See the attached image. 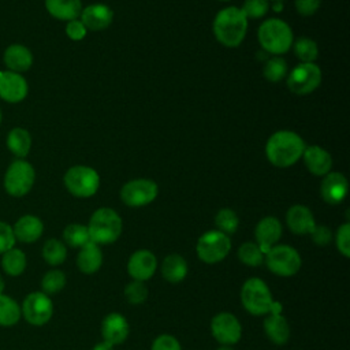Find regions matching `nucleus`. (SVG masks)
<instances>
[{"mask_svg":"<svg viewBox=\"0 0 350 350\" xmlns=\"http://www.w3.org/2000/svg\"><path fill=\"white\" fill-rule=\"evenodd\" d=\"M305 150L304 139L294 131L280 130L273 133L265 145V154L275 167H290L297 163Z\"/></svg>","mask_w":350,"mask_h":350,"instance_id":"obj_1","label":"nucleus"},{"mask_svg":"<svg viewBox=\"0 0 350 350\" xmlns=\"http://www.w3.org/2000/svg\"><path fill=\"white\" fill-rule=\"evenodd\" d=\"M247 30V18L238 7L220 10L213 21V33L216 40L224 46H238Z\"/></svg>","mask_w":350,"mask_h":350,"instance_id":"obj_2","label":"nucleus"},{"mask_svg":"<svg viewBox=\"0 0 350 350\" xmlns=\"http://www.w3.org/2000/svg\"><path fill=\"white\" fill-rule=\"evenodd\" d=\"M257 37L261 48L272 55L286 53L294 42L290 26L278 18L264 21L258 27Z\"/></svg>","mask_w":350,"mask_h":350,"instance_id":"obj_3","label":"nucleus"},{"mask_svg":"<svg viewBox=\"0 0 350 350\" xmlns=\"http://www.w3.org/2000/svg\"><path fill=\"white\" fill-rule=\"evenodd\" d=\"M122 228L123 223L120 216L111 208L94 211L88 226L90 241L97 245L113 243L120 237Z\"/></svg>","mask_w":350,"mask_h":350,"instance_id":"obj_4","label":"nucleus"},{"mask_svg":"<svg viewBox=\"0 0 350 350\" xmlns=\"http://www.w3.org/2000/svg\"><path fill=\"white\" fill-rule=\"evenodd\" d=\"M241 301L243 308L254 316L269 313L275 305L269 287L260 278H250L243 283L241 288Z\"/></svg>","mask_w":350,"mask_h":350,"instance_id":"obj_5","label":"nucleus"},{"mask_svg":"<svg viewBox=\"0 0 350 350\" xmlns=\"http://www.w3.org/2000/svg\"><path fill=\"white\" fill-rule=\"evenodd\" d=\"M64 186L75 197H92L98 190L100 176L92 167L74 165L64 174Z\"/></svg>","mask_w":350,"mask_h":350,"instance_id":"obj_6","label":"nucleus"},{"mask_svg":"<svg viewBox=\"0 0 350 350\" xmlns=\"http://www.w3.org/2000/svg\"><path fill=\"white\" fill-rule=\"evenodd\" d=\"M197 256L206 264H216L227 257L231 250L230 237L219 230L204 232L197 241Z\"/></svg>","mask_w":350,"mask_h":350,"instance_id":"obj_7","label":"nucleus"},{"mask_svg":"<svg viewBox=\"0 0 350 350\" xmlns=\"http://www.w3.org/2000/svg\"><path fill=\"white\" fill-rule=\"evenodd\" d=\"M36 179L34 168L26 160H14L4 175V189L12 197H22L27 194Z\"/></svg>","mask_w":350,"mask_h":350,"instance_id":"obj_8","label":"nucleus"},{"mask_svg":"<svg viewBox=\"0 0 350 350\" xmlns=\"http://www.w3.org/2000/svg\"><path fill=\"white\" fill-rule=\"evenodd\" d=\"M301 256L297 249L288 245L272 246L265 253V264L271 272L278 276L288 278L295 275L301 268Z\"/></svg>","mask_w":350,"mask_h":350,"instance_id":"obj_9","label":"nucleus"},{"mask_svg":"<svg viewBox=\"0 0 350 350\" xmlns=\"http://www.w3.org/2000/svg\"><path fill=\"white\" fill-rule=\"evenodd\" d=\"M320 82L321 70L314 63H299L290 71L287 77L288 89L299 96L312 93L319 88Z\"/></svg>","mask_w":350,"mask_h":350,"instance_id":"obj_10","label":"nucleus"},{"mask_svg":"<svg viewBox=\"0 0 350 350\" xmlns=\"http://www.w3.org/2000/svg\"><path fill=\"white\" fill-rule=\"evenodd\" d=\"M21 313L31 325H44L53 314V304L45 293L34 291L23 299Z\"/></svg>","mask_w":350,"mask_h":350,"instance_id":"obj_11","label":"nucleus"},{"mask_svg":"<svg viewBox=\"0 0 350 350\" xmlns=\"http://www.w3.org/2000/svg\"><path fill=\"white\" fill-rule=\"evenodd\" d=\"M157 185L150 179H133L123 185L120 198L127 206H144L157 197Z\"/></svg>","mask_w":350,"mask_h":350,"instance_id":"obj_12","label":"nucleus"},{"mask_svg":"<svg viewBox=\"0 0 350 350\" xmlns=\"http://www.w3.org/2000/svg\"><path fill=\"white\" fill-rule=\"evenodd\" d=\"M211 331L213 338L224 346L235 345L242 335V327L239 320L228 312L217 313L212 319Z\"/></svg>","mask_w":350,"mask_h":350,"instance_id":"obj_13","label":"nucleus"},{"mask_svg":"<svg viewBox=\"0 0 350 350\" xmlns=\"http://www.w3.org/2000/svg\"><path fill=\"white\" fill-rule=\"evenodd\" d=\"M157 268L156 256L148 249H139L134 252L127 262L129 275L138 282L150 279Z\"/></svg>","mask_w":350,"mask_h":350,"instance_id":"obj_14","label":"nucleus"},{"mask_svg":"<svg viewBox=\"0 0 350 350\" xmlns=\"http://www.w3.org/2000/svg\"><path fill=\"white\" fill-rule=\"evenodd\" d=\"M26 79L14 71H0V97L7 103H19L27 96Z\"/></svg>","mask_w":350,"mask_h":350,"instance_id":"obj_15","label":"nucleus"},{"mask_svg":"<svg viewBox=\"0 0 350 350\" xmlns=\"http://www.w3.org/2000/svg\"><path fill=\"white\" fill-rule=\"evenodd\" d=\"M349 182L340 172H328L320 186V193L327 204L336 205L342 202L347 194Z\"/></svg>","mask_w":350,"mask_h":350,"instance_id":"obj_16","label":"nucleus"},{"mask_svg":"<svg viewBox=\"0 0 350 350\" xmlns=\"http://www.w3.org/2000/svg\"><path fill=\"white\" fill-rule=\"evenodd\" d=\"M130 332L129 323L126 317L120 313H109L104 317L101 323V335L105 342L112 346L123 343Z\"/></svg>","mask_w":350,"mask_h":350,"instance_id":"obj_17","label":"nucleus"},{"mask_svg":"<svg viewBox=\"0 0 350 350\" xmlns=\"http://www.w3.org/2000/svg\"><path fill=\"white\" fill-rule=\"evenodd\" d=\"M81 22L86 30H104L107 29L113 19V12L107 4L96 3L90 4L81 11Z\"/></svg>","mask_w":350,"mask_h":350,"instance_id":"obj_18","label":"nucleus"},{"mask_svg":"<svg viewBox=\"0 0 350 350\" xmlns=\"http://www.w3.org/2000/svg\"><path fill=\"white\" fill-rule=\"evenodd\" d=\"M254 237L262 253H267L280 239L282 223L273 216H267L257 223Z\"/></svg>","mask_w":350,"mask_h":350,"instance_id":"obj_19","label":"nucleus"},{"mask_svg":"<svg viewBox=\"0 0 350 350\" xmlns=\"http://www.w3.org/2000/svg\"><path fill=\"white\" fill-rule=\"evenodd\" d=\"M286 223L291 232L297 235L310 234L314 228V217L310 209L305 205H293L286 215Z\"/></svg>","mask_w":350,"mask_h":350,"instance_id":"obj_20","label":"nucleus"},{"mask_svg":"<svg viewBox=\"0 0 350 350\" xmlns=\"http://www.w3.org/2000/svg\"><path fill=\"white\" fill-rule=\"evenodd\" d=\"M302 157L308 170L317 176L327 175L332 167L331 154L325 149L317 145L305 146Z\"/></svg>","mask_w":350,"mask_h":350,"instance_id":"obj_21","label":"nucleus"},{"mask_svg":"<svg viewBox=\"0 0 350 350\" xmlns=\"http://www.w3.org/2000/svg\"><path fill=\"white\" fill-rule=\"evenodd\" d=\"M15 239L23 243H33L36 242L44 231L42 221L33 215H25L16 220L12 227Z\"/></svg>","mask_w":350,"mask_h":350,"instance_id":"obj_22","label":"nucleus"},{"mask_svg":"<svg viewBox=\"0 0 350 350\" xmlns=\"http://www.w3.org/2000/svg\"><path fill=\"white\" fill-rule=\"evenodd\" d=\"M4 64L8 67L10 71L14 72H23L27 71L33 64V55L29 48L21 44L10 45L3 55Z\"/></svg>","mask_w":350,"mask_h":350,"instance_id":"obj_23","label":"nucleus"},{"mask_svg":"<svg viewBox=\"0 0 350 350\" xmlns=\"http://www.w3.org/2000/svg\"><path fill=\"white\" fill-rule=\"evenodd\" d=\"M280 309L271 310V314L264 320V329L267 336L275 345H284L290 338V325L284 316L279 313Z\"/></svg>","mask_w":350,"mask_h":350,"instance_id":"obj_24","label":"nucleus"},{"mask_svg":"<svg viewBox=\"0 0 350 350\" xmlns=\"http://www.w3.org/2000/svg\"><path fill=\"white\" fill-rule=\"evenodd\" d=\"M103 264V253L97 243L89 241L83 245L77 256V267L82 273L92 275L100 269Z\"/></svg>","mask_w":350,"mask_h":350,"instance_id":"obj_25","label":"nucleus"},{"mask_svg":"<svg viewBox=\"0 0 350 350\" xmlns=\"http://www.w3.org/2000/svg\"><path fill=\"white\" fill-rule=\"evenodd\" d=\"M46 11L56 19L72 21L81 15V0H45Z\"/></svg>","mask_w":350,"mask_h":350,"instance_id":"obj_26","label":"nucleus"},{"mask_svg":"<svg viewBox=\"0 0 350 350\" xmlns=\"http://www.w3.org/2000/svg\"><path fill=\"white\" fill-rule=\"evenodd\" d=\"M161 275L170 283H179L187 275L186 260L176 253L168 254L161 262Z\"/></svg>","mask_w":350,"mask_h":350,"instance_id":"obj_27","label":"nucleus"},{"mask_svg":"<svg viewBox=\"0 0 350 350\" xmlns=\"http://www.w3.org/2000/svg\"><path fill=\"white\" fill-rule=\"evenodd\" d=\"M31 137L30 133L22 127L12 129L7 135V148L12 154L19 159H23L30 152Z\"/></svg>","mask_w":350,"mask_h":350,"instance_id":"obj_28","label":"nucleus"},{"mask_svg":"<svg viewBox=\"0 0 350 350\" xmlns=\"http://www.w3.org/2000/svg\"><path fill=\"white\" fill-rule=\"evenodd\" d=\"M1 268L10 276H19L26 269V256L22 250L11 247L1 254Z\"/></svg>","mask_w":350,"mask_h":350,"instance_id":"obj_29","label":"nucleus"},{"mask_svg":"<svg viewBox=\"0 0 350 350\" xmlns=\"http://www.w3.org/2000/svg\"><path fill=\"white\" fill-rule=\"evenodd\" d=\"M21 316L18 302L5 294H0V325L11 327L19 321Z\"/></svg>","mask_w":350,"mask_h":350,"instance_id":"obj_30","label":"nucleus"},{"mask_svg":"<svg viewBox=\"0 0 350 350\" xmlns=\"http://www.w3.org/2000/svg\"><path fill=\"white\" fill-rule=\"evenodd\" d=\"M42 257L49 265H60L67 257L66 245L55 238L48 239L42 246Z\"/></svg>","mask_w":350,"mask_h":350,"instance_id":"obj_31","label":"nucleus"},{"mask_svg":"<svg viewBox=\"0 0 350 350\" xmlns=\"http://www.w3.org/2000/svg\"><path fill=\"white\" fill-rule=\"evenodd\" d=\"M293 49L295 56L302 62V63H313L319 55V48L317 44L308 37H299L293 42Z\"/></svg>","mask_w":350,"mask_h":350,"instance_id":"obj_32","label":"nucleus"},{"mask_svg":"<svg viewBox=\"0 0 350 350\" xmlns=\"http://www.w3.org/2000/svg\"><path fill=\"white\" fill-rule=\"evenodd\" d=\"M63 239L71 247H82L90 241L88 226L83 224H68L63 231Z\"/></svg>","mask_w":350,"mask_h":350,"instance_id":"obj_33","label":"nucleus"},{"mask_svg":"<svg viewBox=\"0 0 350 350\" xmlns=\"http://www.w3.org/2000/svg\"><path fill=\"white\" fill-rule=\"evenodd\" d=\"M238 258L247 267H258L264 261V253L254 242H245L238 249Z\"/></svg>","mask_w":350,"mask_h":350,"instance_id":"obj_34","label":"nucleus"},{"mask_svg":"<svg viewBox=\"0 0 350 350\" xmlns=\"http://www.w3.org/2000/svg\"><path fill=\"white\" fill-rule=\"evenodd\" d=\"M215 224L219 231L224 232L226 235H230L237 231V228L239 226V219H238V215L232 209L223 208L216 213Z\"/></svg>","mask_w":350,"mask_h":350,"instance_id":"obj_35","label":"nucleus"},{"mask_svg":"<svg viewBox=\"0 0 350 350\" xmlns=\"http://www.w3.org/2000/svg\"><path fill=\"white\" fill-rule=\"evenodd\" d=\"M262 74L269 82L282 81L287 74V64H286L284 59H282L279 56L269 57L264 66Z\"/></svg>","mask_w":350,"mask_h":350,"instance_id":"obj_36","label":"nucleus"},{"mask_svg":"<svg viewBox=\"0 0 350 350\" xmlns=\"http://www.w3.org/2000/svg\"><path fill=\"white\" fill-rule=\"evenodd\" d=\"M64 286H66V275L59 269L48 271L42 276L41 288H42V293H45L46 295L59 293L60 290H63Z\"/></svg>","mask_w":350,"mask_h":350,"instance_id":"obj_37","label":"nucleus"},{"mask_svg":"<svg viewBox=\"0 0 350 350\" xmlns=\"http://www.w3.org/2000/svg\"><path fill=\"white\" fill-rule=\"evenodd\" d=\"M124 297L129 301V304L139 305V304L145 302V299L148 298V288L144 284V282L133 280V282L126 284Z\"/></svg>","mask_w":350,"mask_h":350,"instance_id":"obj_38","label":"nucleus"},{"mask_svg":"<svg viewBox=\"0 0 350 350\" xmlns=\"http://www.w3.org/2000/svg\"><path fill=\"white\" fill-rule=\"evenodd\" d=\"M268 8H269L268 0H245L241 10L247 19L249 18L258 19L267 14Z\"/></svg>","mask_w":350,"mask_h":350,"instance_id":"obj_39","label":"nucleus"},{"mask_svg":"<svg viewBox=\"0 0 350 350\" xmlns=\"http://www.w3.org/2000/svg\"><path fill=\"white\" fill-rule=\"evenodd\" d=\"M335 242L339 253L346 258H349L350 257V224L349 223H343L342 226H339L335 235Z\"/></svg>","mask_w":350,"mask_h":350,"instance_id":"obj_40","label":"nucleus"},{"mask_svg":"<svg viewBox=\"0 0 350 350\" xmlns=\"http://www.w3.org/2000/svg\"><path fill=\"white\" fill-rule=\"evenodd\" d=\"M15 235L12 227L4 221H0V254L10 250L15 245Z\"/></svg>","mask_w":350,"mask_h":350,"instance_id":"obj_41","label":"nucleus"},{"mask_svg":"<svg viewBox=\"0 0 350 350\" xmlns=\"http://www.w3.org/2000/svg\"><path fill=\"white\" fill-rule=\"evenodd\" d=\"M152 350H182L178 339L172 335L163 334L159 335L153 343H152Z\"/></svg>","mask_w":350,"mask_h":350,"instance_id":"obj_42","label":"nucleus"},{"mask_svg":"<svg viewBox=\"0 0 350 350\" xmlns=\"http://www.w3.org/2000/svg\"><path fill=\"white\" fill-rule=\"evenodd\" d=\"M312 241L319 246H325L332 241V232L327 226H314L310 232Z\"/></svg>","mask_w":350,"mask_h":350,"instance_id":"obj_43","label":"nucleus"},{"mask_svg":"<svg viewBox=\"0 0 350 350\" xmlns=\"http://www.w3.org/2000/svg\"><path fill=\"white\" fill-rule=\"evenodd\" d=\"M66 34L72 41H79V40H82L85 37L86 27L83 26V23L81 21L72 19V21H68V23L66 26Z\"/></svg>","mask_w":350,"mask_h":350,"instance_id":"obj_44","label":"nucleus"},{"mask_svg":"<svg viewBox=\"0 0 350 350\" xmlns=\"http://www.w3.org/2000/svg\"><path fill=\"white\" fill-rule=\"evenodd\" d=\"M294 4L298 14L302 16H310L319 10L321 0H295Z\"/></svg>","mask_w":350,"mask_h":350,"instance_id":"obj_45","label":"nucleus"},{"mask_svg":"<svg viewBox=\"0 0 350 350\" xmlns=\"http://www.w3.org/2000/svg\"><path fill=\"white\" fill-rule=\"evenodd\" d=\"M93 350H113V346H112L111 343L103 340L101 343H97V345L93 347Z\"/></svg>","mask_w":350,"mask_h":350,"instance_id":"obj_46","label":"nucleus"},{"mask_svg":"<svg viewBox=\"0 0 350 350\" xmlns=\"http://www.w3.org/2000/svg\"><path fill=\"white\" fill-rule=\"evenodd\" d=\"M3 291H4V280H3V278L0 276V294H3Z\"/></svg>","mask_w":350,"mask_h":350,"instance_id":"obj_47","label":"nucleus"},{"mask_svg":"<svg viewBox=\"0 0 350 350\" xmlns=\"http://www.w3.org/2000/svg\"><path fill=\"white\" fill-rule=\"evenodd\" d=\"M217 350H232V349H231L230 346H224V345H223V346H221V347H219Z\"/></svg>","mask_w":350,"mask_h":350,"instance_id":"obj_48","label":"nucleus"},{"mask_svg":"<svg viewBox=\"0 0 350 350\" xmlns=\"http://www.w3.org/2000/svg\"><path fill=\"white\" fill-rule=\"evenodd\" d=\"M0 123H1V111H0Z\"/></svg>","mask_w":350,"mask_h":350,"instance_id":"obj_49","label":"nucleus"},{"mask_svg":"<svg viewBox=\"0 0 350 350\" xmlns=\"http://www.w3.org/2000/svg\"><path fill=\"white\" fill-rule=\"evenodd\" d=\"M273 1H282V0H273Z\"/></svg>","mask_w":350,"mask_h":350,"instance_id":"obj_50","label":"nucleus"},{"mask_svg":"<svg viewBox=\"0 0 350 350\" xmlns=\"http://www.w3.org/2000/svg\"><path fill=\"white\" fill-rule=\"evenodd\" d=\"M221 1H228V0H221Z\"/></svg>","mask_w":350,"mask_h":350,"instance_id":"obj_51","label":"nucleus"}]
</instances>
